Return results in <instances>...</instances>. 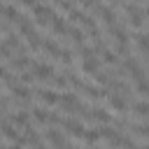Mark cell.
<instances>
[{"mask_svg": "<svg viewBox=\"0 0 149 149\" xmlns=\"http://www.w3.org/2000/svg\"><path fill=\"white\" fill-rule=\"evenodd\" d=\"M58 102L63 105V109H65V112H86V107L79 102V98H77L74 93H63Z\"/></svg>", "mask_w": 149, "mask_h": 149, "instance_id": "obj_1", "label": "cell"}, {"mask_svg": "<svg viewBox=\"0 0 149 149\" xmlns=\"http://www.w3.org/2000/svg\"><path fill=\"white\" fill-rule=\"evenodd\" d=\"M126 14H128V23L133 28H142L144 26V12L137 7V5H128L126 7Z\"/></svg>", "mask_w": 149, "mask_h": 149, "instance_id": "obj_2", "label": "cell"}, {"mask_svg": "<svg viewBox=\"0 0 149 149\" xmlns=\"http://www.w3.org/2000/svg\"><path fill=\"white\" fill-rule=\"evenodd\" d=\"M61 126H63L70 135H77V137L84 135V123H81L79 119H61Z\"/></svg>", "mask_w": 149, "mask_h": 149, "instance_id": "obj_3", "label": "cell"}, {"mask_svg": "<svg viewBox=\"0 0 149 149\" xmlns=\"http://www.w3.org/2000/svg\"><path fill=\"white\" fill-rule=\"evenodd\" d=\"M33 14H35V19H37L40 26H47V19L54 16V12H51L49 5H35V7H33Z\"/></svg>", "mask_w": 149, "mask_h": 149, "instance_id": "obj_4", "label": "cell"}, {"mask_svg": "<svg viewBox=\"0 0 149 149\" xmlns=\"http://www.w3.org/2000/svg\"><path fill=\"white\" fill-rule=\"evenodd\" d=\"M33 74H35V79H51L54 77V68L51 65H47V63H35L33 65Z\"/></svg>", "mask_w": 149, "mask_h": 149, "instance_id": "obj_5", "label": "cell"}, {"mask_svg": "<svg viewBox=\"0 0 149 149\" xmlns=\"http://www.w3.org/2000/svg\"><path fill=\"white\" fill-rule=\"evenodd\" d=\"M81 70H84V74H95L98 72V58H95V54L81 56Z\"/></svg>", "mask_w": 149, "mask_h": 149, "instance_id": "obj_6", "label": "cell"}, {"mask_svg": "<svg viewBox=\"0 0 149 149\" xmlns=\"http://www.w3.org/2000/svg\"><path fill=\"white\" fill-rule=\"evenodd\" d=\"M44 135H47V140H49L56 149H65V147H68V142H65V137H63V133H61V130L51 128V130H47Z\"/></svg>", "mask_w": 149, "mask_h": 149, "instance_id": "obj_7", "label": "cell"}, {"mask_svg": "<svg viewBox=\"0 0 149 149\" xmlns=\"http://www.w3.org/2000/svg\"><path fill=\"white\" fill-rule=\"evenodd\" d=\"M123 68H126V72H130L133 79H142V77H144V72H142V68L137 65L135 58H126V61H123Z\"/></svg>", "mask_w": 149, "mask_h": 149, "instance_id": "obj_8", "label": "cell"}, {"mask_svg": "<svg viewBox=\"0 0 149 149\" xmlns=\"http://www.w3.org/2000/svg\"><path fill=\"white\" fill-rule=\"evenodd\" d=\"M40 93V100L44 102V105H56L58 100H61V95L56 93V91H51V88H42V91H37Z\"/></svg>", "mask_w": 149, "mask_h": 149, "instance_id": "obj_9", "label": "cell"}, {"mask_svg": "<svg viewBox=\"0 0 149 149\" xmlns=\"http://www.w3.org/2000/svg\"><path fill=\"white\" fill-rule=\"evenodd\" d=\"M86 116H88V119H93V121H100V123L112 121V116H109L105 109H100V107H95V109H86Z\"/></svg>", "mask_w": 149, "mask_h": 149, "instance_id": "obj_10", "label": "cell"}, {"mask_svg": "<svg viewBox=\"0 0 149 149\" xmlns=\"http://www.w3.org/2000/svg\"><path fill=\"white\" fill-rule=\"evenodd\" d=\"M98 14L102 16V21L112 28V26H116V12L114 9H109V7H98Z\"/></svg>", "mask_w": 149, "mask_h": 149, "instance_id": "obj_11", "label": "cell"}, {"mask_svg": "<svg viewBox=\"0 0 149 149\" xmlns=\"http://www.w3.org/2000/svg\"><path fill=\"white\" fill-rule=\"evenodd\" d=\"M0 133H2V137L12 140V142H19V133H16V126H12V123H0Z\"/></svg>", "mask_w": 149, "mask_h": 149, "instance_id": "obj_12", "label": "cell"}, {"mask_svg": "<svg viewBox=\"0 0 149 149\" xmlns=\"http://www.w3.org/2000/svg\"><path fill=\"white\" fill-rule=\"evenodd\" d=\"M42 49H44L47 54H51V56H58V54H61V47H58L51 37H44V40H42Z\"/></svg>", "mask_w": 149, "mask_h": 149, "instance_id": "obj_13", "label": "cell"}, {"mask_svg": "<svg viewBox=\"0 0 149 149\" xmlns=\"http://www.w3.org/2000/svg\"><path fill=\"white\" fill-rule=\"evenodd\" d=\"M109 105H112V109H116V112H126V107H128V102L123 100V95H109Z\"/></svg>", "mask_w": 149, "mask_h": 149, "instance_id": "obj_14", "label": "cell"}, {"mask_svg": "<svg viewBox=\"0 0 149 149\" xmlns=\"http://www.w3.org/2000/svg\"><path fill=\"white\" fill-rule=\"evenodd\" d=\"M51 30L58 33V35H65L68 33V26H65V21L61 16H51Z\"/></svg>", "mask_w": 149, "mask_h": 149, "instance_id": "obj_15", "label": "cell"}, {"mask_svg": "<svg viewBox=\"0 0 149 149\" xmlns=\"http://www.w3.org/2000/svg\"><path fill=\"white\" fill-rule=\"evenodd\" d=\"M9 121H12V126L26 128V126H28V114H26V112H14V114L9 116Z\"/></svg>", "mask_w": 149, "mask_h": 149, "instance_id": "obj_16", "label": "cell"}, {"mask_svg": "<svg viewBox=\"0 0 149 149\" xmlns=\"http://www.w3.org/2000/svg\"><path fill=\"white\" fill-rule=\"evenodd\" d=\"M19 33H21V35H26V37H28V35H33V33H35V28H33V21L21 16V21H19Z\"/></svg>", "mask_w": 149, "mask_h": 149, "instance_id": "obj_17", "label": "cell"}, {"mask_svg": "<svg viewBox=\"0 0 149 149\" xmlns=\"http://www.w3.org/2000/svg\"><path fill=\"white\" fill-rule=\"evenodd\" d=\"M98 133H100V137H107L112 144H114V142H116V137H119V130H116V128H109V126H102Z\"/></svg>", "mask_w": 149, "mask_h": 149, "instance_id": "obj_18", "label": "cell"}, {"mask_svg": "<svg viewBox=\"0 0 149 149\" xmlns=\"http://www.w3.org/2000/svg\"><path fill=\"white\" fill-rule=\"evenodd\" d=\"M135 42H137V49H140L142 54H147V56H149V35L140 33V35H135Z\"/></svg>", "mask_w": 149, "mask_h": 149, "instance_id": "obj_19", "label": "cell"}, {"mask_svg": "<svg viewBox=\"0 0 149 149\" xmlns=\"http://www.w3.org/2000/svg\"><path fill=\"white\" fill-rule=\"evenodd\" d=\"M2 16H5V19H9V21H21L19 9H16V7H12V5H7V7L2 9Z\"/></svg>", "mask_w": 149, "mask_h": 149, "instance_id": "obj_20", "label": "cell"}, {"mask_svg": "<svg viewBox=\"0 0 149 149\" xmlns=\"http://www.w3.org/2000/svg\"><path fill=\"white\" fill-rule=\"evenodd\" d=\"M12 91H14V95H16V98H21L23 102H28V100H30V91H28V86H23V84L19 86V84H16Z\"/></svg>", "mask_w": 149, "mask_h": 149, "instance_id": "obj_21", "label": "cell"}, {"mask_svg": "<svg viewBox=\"0 0 149 149\" xmlns=\"http://www.w3.org/2000/svg\"><path fill=\"white\" fill-rule=\"evenodd\" d=\"M28 63H30V58H28V56L12 58V68H14V70H26V68H28Z\"/></svg>", "mask_w": 149, "mask_h": 149, "instance_id": "obj_22", "label": "cell"}, {"mask_svg": "<svg viewBox=\"0 0 149 149\" xmlns=\"http://www.w3.org/2000/svg\"><path fill=\"white\" fill-rule=\"evenodd\" d=\"M135 91L142 93V95H149V81L142 77V79H135Z\"/></svg>", "mask_w": 149, "mask_h": 149, "instance_id": "obj_23", "label": "cell"}, {"mask_svg": "<svg viewBox=\"0 0 149 149\" xmlns=\"http://www.w3.org/2000/svg\"><path fill=\"white\" fill-rule=\"evenodd\" d=\"M68 35H70V40H72V42H77V44H81V42H84V33H81L79 28H68Z\"/></svg>", "mask_w": 149, "mask_h": 149, "instance_id": "obj_24", "label": "cell"}, {"mask_svg": "<svg viewBox=\"0 0 149 149\" xmlns=\"http://www.w3.org/2000/svg\"><path fill=\"white\" fill-rule=\"evenodd\" d=\"M135 114H140L142 119H149V102H135Z\"/></svg>", "mask_w": 149, "mask_h": 149, "instance_id": "obj_25", "label": "cell"}, {"mask_svg": "<svg viewBox=\"0 0 149 149\" xmlns=\"http://www.w3.org/2000/svg\"><path fill=\"white\" fill-rule=\"evenodd\" d=\"M33 116H35L37 123H49V114L44 109H33Z\"/></svg>", "mask_w": 149, "mask_h": 149, "instance_id": "obj_26", "label": "cell"}, {"mask_svg": "<svg viewBox=\"0 0 149 149\" xmlns=\"http://www.w3.org/2000/svg\"><path fill=\"white\" fill-rule=\"evenodd\" d=\"M133 130L140 137H149V123H137V126H133Z\"/></svg>", "mask_w": 149, "mask_h": 149, "instance_id": "obj_27", "label": "cell"}, {"mask_svg": "<svg viewBox=\"0 0 149 149\" xmlns=\"http://www.w3.org/2000/svg\"><path fill=\"white\" fill-rule=\"evenodd\" d=\"M28 47H30V49H37V47H42V40H40V35H37V33L28 35Z\"/></svg>", "mask_w": 149, "mask_h": 149, "instance_id": "obj_28", "label": "cell"}, {"mask_svg": "<svg viewBox=\"0 0 149 149\" xmlns=\"http://www.w3.org/2000/svg\"><path fill=\"white\" fill-rule=\"evenodd\" d=\"M49 81H51V86H58V88H65L68 86V77H51Z\"/></svg>", "mask_w": 149, "mask_h": 149, "instance_id": "obj_29", "label": "cell"}, {"mask_svg": "<svg viewBox=\"0 0 149 149\" xmlns=\"http://www.w3.org/2000/svg\"><path fill=\"white\" fill-rule=\"evenodd\" d=\"M81 137H84L86 142H91V144H93V142L100 137V133H98V130H84V135H81Z\"/></svg>", "mask_w": 149, "mask_h": 149, "instance_id": "obj_30", "label": "cell"}, {"mask_svg": "<svg viewBox=\"0 0 149 149\" xmlns=\"http://www.w3.org/2000/svg\"><path fill=\"white\" fill-rule=\"evenodd\" d=\"M9 49H19V35H7V42H5Z\"/></svg>", "mask_w": 149, "mask_h": 149, "instance_id": "obj_31", "label": "cell"}, {"mask_svg": "<svg viewBox=\"0 0 149 149\" xmlns=\"http://www.w3.org/2000/svg\"><path fill=\"white\" fill-rule=\"evenodd\" d=\"M58 56H61V61H63L65 65H70V63H72V51H68V49H61V54H58Z\"/></svg>", "mask_w": 149, "mask_h": 149, "instance_id": "obj_32", "label": "cell"}, {"mask_svg": "<svg viewBox=\"0 0 149 149\" xmlns=\"http://www.w3.org/2000/svg\"><path fill=\"white\" fill-rule=\"evenodd\" d=\"M102 61H105V63H116V54L109 51V49H105V51H102Z\"/></svg>", "mask_w": 149, "mask_h": 149, "instance_id": "obj_33", "label": "cell"}, {"mask_svg": "<svg viewBox=\"0 0 149 149\" xmlns=\"http://www.w3.org/2000/svg\"><path fill=\"white\" fill-rule=\"evenodd\" d=\"M58 7H61L63 12H72V9H74V7H72V2H68V0H61V2H58Z\"/></svg>", "mask_w": 149, "mask_h": 149, "instance_id": "obj_34", "label": "cell"}, {"mask_svg": "<svg viewBox=\"0 0 149 149\" xmlns=\"http://www.w3.org/2000/svg\"><path fill=\"white\" fill-rule=\"evenodd\" d=\"M33 79H35L33 72H23V74H21V81H23V84H28V81H33Z\"/></svg>", "mask_w": 149, "mask_h": 149, "instance_id": "obj_35", "label": "cell"}, {"mask_svg": "<svg viewBox=\"0 0 149 149\" xmlns=\"http://www.w3.org/2000/svg\"><path fill=\"white\" fill-rule=\"evenodd\" d=\"M7 74H9V72H7V68H2V65H0V79H5Z\"/></svg>", "mask_w": 149, "mask_h": 149, "instance_id": "obj_36", "label": "cell"}, {"mask_svg": "<svg viewBox=\"0 0 149 149\" xmlns=\"http://www.w3.org/2000/svg\"><path fill=\"white\" fill-rule=\"evenodd\" d=\"M21 2H23V5H28V7H35V5H37V0H21Z\"/></svg>", "mask_w": 149, "mask_h": 149, "instance_id": "obj_37", "label": "cell"}, {"mask_svg": "<svg viewBox=\"0 0 149 149\" xmlns=\"http://www.w3.org/2000/svg\"><path fill=\"white\" fill-rule=\"evenodd\" d=\"M81 5H84V7H93V5H95V0H81Z\"/></svg>", "mask_w": 149, "mask_h": 149, "instance_id": "obj_38", "label": "cell"}, {"mask_svg": "<svg viewBox=\"0 0 149 149\" xmlns=\"http://www.w3.org/2000/svg\"><path fill=\"white\" fill-rule=\"evenodd\" d=\"M33 149H47L44 144H33Z\"/></svg>", "mask_w": 149, "mask_h": 149, "instance_id": "obj_39", "label": "cell"}, {"mask_svg": "<svg viewBox=\"0 0 149 149\" xmlns=\"http://www.w3.org/2000/svg\"><path fill=\"white\" fill-rule=\"evenodd\" d=\"M9 149H21V144H19V142H16V144H12V147H9Z\"/></svg>", "mask_w": 149, "mask_h": 149, "instance_id": "obj_40", "label": "cell"}, {"mask_svg": "<svg viewBox=\"0 0 149 149\" xmlns=\"http://www.w3.org/2000/svg\"><path fill=\"white\" fill-rule=\"evenodd\" d=\"M137 149H149V144H142V147H137Z\"/></svg>", "mask_w": 149, "mask_h": 149, "instance_id": "obj_41", "label": "cell"}, {"mask_svg": "<svg viewBox=\"0 0 149 149\" xmlns=\"http://www.w3.org/2000/svg\"><path fill=\"white\" fill-rule=\"evenodd\" d=\"M144 16H149V7H147V9H144Z\"/></svg>", "mask_w": 149, "mask_h": 149, "instance_id": "obj_42", "label": "cell"}, {"mask_svg": "<svg viewBox=\"0 0 149 149\" xmlns=\"http://www.w3.org/2000/svg\"><path fill=\"white\" fill-rule=\"evenodd\" d=\"M65 149H77V147H65Z\"/></svg>", "mask_w": 149, "mask_h": 149, "instance_id": "obj_43", "label": "cell"}, {"mask_svg": "<svg viewBox=\"0 0 149 149\" xmlns=\"http://www.w3.org/2000/svg\"><path fill=\"white\" fill-rule=\"evenodd\" d=\"M109 2H116V0H109Z\"/></svg>", "mask_w": 149, "mask_h": 149, "instance_id": "obj_44", "label": "cell"}, {"mask_svg": "<svg viewBox=\"0 0 149 149\" xmlns=\"http://www.w3.org/2000/svg\"><path fill=\"white\" fill-rule=\"evenodd\" d=\"M0 149H2V147H0Z\"/></svg>", "mask_w": 149, "mask_h": 149, "instance_id": "obj_45", "label": "cell"}]
</instances>
